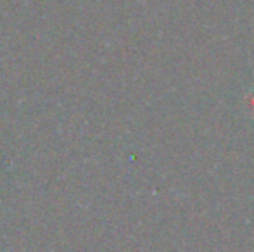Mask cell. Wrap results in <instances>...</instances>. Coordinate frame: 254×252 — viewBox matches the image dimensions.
<instances>
[]
</instances>
